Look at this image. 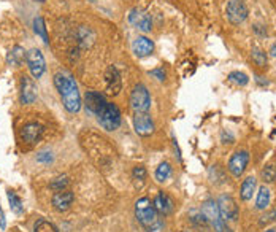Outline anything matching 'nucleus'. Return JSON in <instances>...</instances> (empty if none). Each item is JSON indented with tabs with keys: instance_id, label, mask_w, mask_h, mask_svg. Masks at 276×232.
I'll return each mask as SVG.
<instances>
[{
	"instance_id": "nucleus-16",
	"label": "nucleus",
	"mask_w": 276,
	"mask_h": 232,
	"mask_svg": "<svg viewBox=\"0 0 276 232\" xmlns=\"http://www.w3.org/2000/svg\"><path fill=\"white\" fill-rule=\"evenodd\" d=\"M75 201V196L72 191H57L54 193L53 199H51V204L57 212H67L72 207V204Z\"/></svg>"
},
{
	"instance_id": "nucleus-18",
	"label": "nucleus",
	"mask_w": 276,
	"mask_h": 232,
	"mask_svg": "<svg viewBox=\"0 0 276 232\" xmlns=\"http://www.w3.org/2000/svg\"><path fill=\"white\" fill-rule=\"evenodd\" d=\"M132 49H134L135 56L138 57L151 56L154 53V41L149 40L148 37H138L132 43Z\"/></svg>"
},
{
	"instance_id": "nucleus-22",
	"label": "nucleus",
	"mask_w": 276,
	"mask_h": 232,
	"mask_svg": "<svg viewBox=\"0 0 276 232\" xmlns=\"http://www.w3.org/2000/svg\"><path fill=\"white\" fill-rule=\"evenodd\" d=\"M270 204V191L269 188L262 186L257 193V201H256V209L257 210H265Z\"/></svg>"
},
{
	"instance_id": "nucleus-4",
	"label": "nucleus",
	"mask_w": 276,
	"mask_h": 232,
	"mask_svg": "<svg viewBox=\"0 0 276 232\" xmlns=\"http://www.w3.org/2000/svg\"><path fill=\"white\" fill-rule=\"evenodd\" d=\"M97 119L103 129H107V131H116L121 126V111L115 104H107L97 113Z\"/></svg>"
},
{
	"instance_id": "nucleus-27",
	"label": "nucleus",
	"mask_w": 276,
	"mask_h": 232,
	"mask_svg": "<svg viewBox=\"0 0 276 232\" xmlns=\"http://www.w3.org/2000/svg\"><path fill=\"white\" fill-rule=\"evenodd\" d=\"M33 231H35V232H59L53 223H49L46 220H38L35 223V228H33Z\"/></svg>"
},
{
	"instance_id": "nucleus-3",
	"label": "nucleus",
	"mask_w": 276,
	"mask_h": 232,
	"mask_svg": "<svg viewBox=\"0 0 276 232\" xmlns=\"http://www.w3.org/2000/svg\"><path fill=\"white\" fill-rule=\"evenodd\" d=\"M202 212L206 217V220L210 221V226H213L216 232H232L227 226L226 220L222 218L219 207H218V202H214L213 199L205 201L202 204Z\"/></svg>"
},
{
	"instance_id": "nucleus-26",
	"label": "nucleus",
	"mask_w": 276,
	"mask_h": 232,
	"mask_svg": "<svg viewBox=\"0 0 276 232\" xmlns=\"http://www.w3.org/2000/svg\"><path fill=\"white\" fill-rule=\"evenodd\" d=\"M251 57H253V61H254L259 67H265V65H267V54H265L264 49H261V48H253Z\"/></svg>"
},
{
	"instance_id": "nucleus-15",
	"label": "nucleus",
	"mask_w": 276,
	"mask_h": 232,
	"mask_svg": "<svg viewBox=\"0 0 276 232\" xmlns=\"http://www.w3.org/2000/svg\"><path fill=\"white\" fill-rule=\"evenodd\" d=\"M43 131H45V127L40 123H29L21 129V139L25 143L32 145L40 140V137L43 135Z\"/></svg>"
},
{
	"instance_id": "nucleus-39",
	"label": "nucleus",
	"mask_w": 276,
	"mask_h": 232,
	"mask_svg": "<svg viewBox=\"0 0 276 232\" xmlns=\"http://www.w3.org/2000/svg\"><path fill=\"white\" fill-rule=\"evenodd\" d=\"M265 232H276V231H273V229H269V231H265Z\"/></svg>"
},
{
	"instance_id": "nucleus-34",
	"label": "nucleus",
	"mask_w": 276,
	"mask_h": 232,
	"mask_svg": "<svg viewBox=\"0 0 276 232\" xmlns=\"http://www.w3.org/2000/svg\"><path fill=\"white\" fill-rule=\"evenodd\" d=\"M276 220V209L275 210H272V212H269V213H267L265 215V217L261 220V223H262V225H264V223H270V221H275Z\"/></svg>"
},
{
	"instance_id": "nucleus-19",
	"label": "nucleus",
	"mask_w": 276,
	"mask_h": 232,
	"mask_svg": "<svg viewBox=\"0 0 276 232\" xmlns=\"http://www.w3.org/2000/svg\"><path fill=\"white\" fill-rule=\"evenodd\" d=\"M189 220L195 226V229H208L210 228V221L206 220L202 210H191L189 212Z\"/></svg>"
},
{
	"instance_id": "nucleus-29",
	"label": "nucleus",
	"mask_w": 276,
	"mask_h": 232,
	"mask_svg": "<svg viewBox=\"0 0 276 232\" xmlns=\"http://www.w3.org/2000/svg\"><path fill=\"white\" fill-rule=\"evenodd\" d=\"M229 80H230L232 83L238 84V86H246V84L249 83L248 75L243 73V72H232V73L229 75Z\"/></svg>"
},
{
	"instance_id": "nucleus-21",
	"label": "nucleus",
	"mask_w": 276,
	"mask_h": 232,
	"mask_svg": "<svg viewBox=\"0 0 276 232\" xmlns=\"http://www.w3.org/2000/svg\"><path fill=\"white\" fill-rule=\"evenodd\" d=\"M254 190H256V178L254 177H248L243 185H241V199L243 201H249L254 194Z\"/></svg>"
},
{
	"instance_id": "nucleus-6",
	"label": "nucleus",
	"mask_w": 276,
	"mask_h": 232,
	"mask_svg": "<svg viewBox=\"0 0 276 232\" xmlns=\"http://www.w3.org/2000/svg\"><path fill=\"white\" fill-rule=\"evenodd\" d=\"M25 62H27L29 70H30L33 78H40V76L45 73V70H46L45 57H43L41 51L37 49V48H32L30 51H27V56H25Z\"/></svg>"
},
{
	"instance_id": "nucleus-20",
	"label": "nucleus",
	"mask_w": 276,
	"mask_h": 232,
	"mask_svg": "<svg viewBox=\"0 0 276 232\" xmlns=\"http://www.w3.org/2000/svg\"><path fill=\"white\" fill-rule=\"evenodd\" d=\"M25 56H27V53L21 48V46H14L10 53H8V57H6V62L8 64H11V65H16V67H19L22 62H24V59Z\"/></svg>"
},
{
	"instance_id": "nucleus-7",
	"label": "nucleus",
	"mask_w": 276,
	"mask_h": 232,
	"mask_svg": "<svg viewBox=\"0 0 276 232\" xmlns=\"http://www.w3.org/2000/svg\"><path fill=\"white\" fill-rule=\"evenodd\" d=\"M248 6L243 0H232L227 5V19L234 24V25H238L241 22H245L246 18H248Z\"/></svg>"
},
{
	"instance_id": "nucleus-25",
	"label": "nucleus",
	"mask_w": 276,
	"mask_h": 232,
	"mask_svg": "<svg viewBox=\"0 0 276 232\" xmlns=\"http://www.w3.org/2000/svg\"><path fill=\"white\" fill-rule=\"evenodd\" d=\"M8 201H10V207H11V210L16 213V215H21L22 213V202H21V199L18 196H16V193L14 191H8Z\"/></svg>"
},
{
	"instance_id": "nucleus-2",
	"label": "nucleus",
	"mask_w": 276,
	"mask_h": 232,
	"mask_svg": "<svg viewBox=\"0 0 276 232\" xmlns=\"http://www.w3.org/2000/svg\"><path fill=\"white\" fill-rule=\"evenodd\" d=\"M135 218L146 232H157L160 229L159 213L148 197H141L135 202Z\"/></svg>"
},
{
	"instance_id": "nucleus-23",
	"label": "nucleus",
	"mask_w": 276,
	"mask_h": 232,
	"mask_svg": "<svg viewBox=\"0 0 276 232\" xmlns=\"http://www.w3.org/2000/svg\"><path fill=\"white\" fill-rule=\"evenodd\" d=\"M33 30H35L37 35H40L43 38L45 43H49V38H48V33H46V25H45V19L38 16V18L33 19Z\"/></svg>"
},
{
	"instance_id": "nucleus-8",
	"label": "nucleus",
	"mask_w": 276,
	"mask_h": 232,
	"mask_svg": "<svg viewBox=\"0 0 276 232\" xmlns=\"http://www.w3.org/2000/svg\"><path fill=\"white\" fill-rule=\"evenodd\" d=\"M129 22L141 32H149L152 29V21L149 13L141 10V8H134V10H131V13H129Z\"/></svg>"
},
{
	"instance_id": "nucleus-30",
	"label": "nucleus",
	"mask_w": 276,
	"mask_h": 232,
	"mask_svg": "<svg viewBox=\"0 0 276 232\" xmlns=\"http://www.w3.org/2000/svg\"><path fill=\"white\" fill-rule=\"evenodd\" d=\"M262 180L265 183H273L275 180H276V166L270 164V166H267L264 170H262Z\"/></svg>"
},
{
	"instance_id": "nucleus-24",
	"label": "nucleus",
	"mask_w": 276,
	"mask_h": 232,
	"mask_svg": "<svg viewBox=\"0 0 276 232\" xmlns=\"http://www.w3.org/2000/svg\"><path fill=\"white\" fill-rule=\"evenodd\" d=\"M170 175H171V166L168 164V162H162V164L156 169V180L160 183L168 180Z\"/></svg>"
},
{
	"instance_id": "nucleus-13",
	"label": "nucleus",
	"mask_w": 276,
	"mask_h": 232,
	"mask_svg": "<svg viewBox=\"0 0 276 232\" xmlns=\"http://www.w3.org/2000/svg\"><path fill=\"white\" fill-rule=\"evenodd\" d=\"M84 104H86V110L89 111V113L96 115L99 111L105 107L108 102L105 100V97L102 96L100 92H96V91H88L86 92V97H84Z\"/></svg>"
},
{
	"instance_id": "nucleus-35",
	"label": "nucleus",
	"mask_w": 276,
	"mask_h": 232,
	"mask_svg": "<svg viewBox=\"0 0 276 232\" xmlns=\"http://www.w3.org/2000/svg\"><path fill=\"white\" fill-rule=\"evenodd\" d=\"M6 226V223H5V217H3V210H2V207H0V228H5Z\"/></svg>"
},
{
	"instance_id": "nucleus-33",
	"label": "nucleus",
	"mask_w": 276,
	"mask_h": 232,
	"mask_svg": "<svg viewBox=\"0 0 276 232\" xmlns=\"http://www.w3.org/2000/svg\"><path fill=\"white\" fill-rule=\"evenodd\" d=\"M37 161L43 162V164H49V162L53 161V154H51V151H41L37 156Z\"/></svg>"
},
{
	"instance_id": "nucleus-31",
	"label": "nucleus",
	"mask_w": 276,
	"mask_h": 232,
	"mask_svg": "<svg viewBox=\"0 0 276 232\" xmlns=\"http://www.w3.org/2000/svg\"><path fill=\"white\" fill-rule=\"evenodd\" d=\"M148 73H149L151 76H154V78H156V80H159V81H165L167 73H165V70H163V68H160V67L152 68V70H149Z\"/></svg>"
},
{
	"instance_id": "nucleus-37",
	"label": "nucleus",
	"mask_w": 276,
	"mask_h": 232,
	"mask_svg": "<svg viewBox=\"0 0 276 232\" xmlns=\"http://www.w3.org/2000/svg\"><path fill=\"white\" fill-rule=\"evenodd\" d=\"M270 53H272V56H275V57H276V43H275V45L270 48Z\"/></svg>"
},
{
	"instance_id": "nucleus-32",
	"label": "nucleus",
	"mask_w": 276,
	"mask_h": 232,
	"mask_svg": "<svg viewBox=\"0 0 276 232\" xmlns=\"http://www.w3.org/2000/svg\"><path fill=\"white\" fill-rule=\"evenodd\" d=\"M132 177H134V180H140V182H144V178H146V169L141 167V166L135 167L134 172H132Z\"/></svg>"
},
{
	"instance_id": "nucleus-17",
	"label": "nucleus",
	"mask_w": 276,
	"mask_h": 232,
	"mask_svg": "<svg viewBox=\"0 0 276 232\" xmlns=\"http://www.w3.org/2000/svg\"><path fill=\"white\" fill-rule=\"evenodd\" d=\"M154 209L160 215V217H168V215L173 212V201L170 199V196L160 191L156 197H154Z\"/></svg>"
},
{
	"instance_id": "nucleus-1",
	"label": "nucleus",
	"mask_w": 276,
	"mask_h": 232,
	"mask_svg": "<svg viewBox=\"0 0 276 232\" xmlns=\"http://www.w3.org/2000/svg\"><path fill=\"white\" fill-rule=\"evenodd\" d=\"M54 86L62 97L64 107L68 113H78L81 110V96L73 76L64 70L57 72L54 75Z\"/></svg>"
},
{
	"instance_id": "nucleus-28",
	"label": "nucleus",
	"mask_w": 276,
	"mask_h": 232,
	"mask_svg": "<svg viewBox=\"0 0 276 232\" xmlns=\"http://www.w3.org/2000/svg\"><path fill=\"white\" fill-rule=\"evenodd\" d=\"M68 177H59V178H54L53 182L49 183V188L51 190H54L56 193L57 191H65V188L68 186Z\"/></svg>"
},
{
	"instance_id": "nucleus-10",
	"label": "nucleus",
	"mask_w": 276,
	"mask_h": 232,
	"mask_svg": "<svg viewBox=\"0 0 276 232\" xmlns=\"http://www.w3.org/2000/svg\"><path fill=\"white\" fill-rule=\"evenodd\" d=\"M105 86L107 92L110 96H118L123 89V80H121V73L115 65H110L105 72Z\"/></svg>"
},
{
	"instance_id": "nucleus-9",
	"label": "nucleus",
	"mask_w": 276,
	"mask_h": 232,
	"mask_svg": "<svg viewBox=\"0 0 276 232\" xmlns=\"http://www.w3.org/2000/svg\"><path fill=\"white\" fill-rule=\"evenodd\" d=\"M248 162H249V153L241 150L234 153V156L230 158L229 161V172L235 178H240L241 175L245 174V170L248 167Z\"/></svg>"
},
{
	"instance_id": "nucleus-38",
	"label": "nucleus",
	"mask_w": 276,
	"mask_h": 232,
	"mask_svg": "<svg viewBox=\"0 0 276 232\" xmlns=\"http://www.w3.org/2000/svg\"><path fill=\"white\" fill-rule=\"evenodd\" d=\"M181 232H200V231H197V229H184V231H181Z\"/></svg>"
},
{
	"instance_id": "nucleus-40",
	"label": "nucleus",
	"mask_w": 276,
	"mask_h": 232,
	"mask_svg": "<svg viewBox=\"0 0 276 232\" xmlns=\"http://www.w3.org/2000/svg\"><path fill=\"white\" fill-rule=\"evenodd\" d=\"M38 2H45V0H38Z\"/></svg>"
},
{
	"instance_id": "nucleus-12",
	"label": "nucleus",
	"mask_w": 276,
	"mask_h": 232,
	"mask_svg": "<svg viewBox=\"0 0 276 232\" xmlns=\"http://www.w3.org/2000/svg\"><path fill=\"white\" fill-rule=\"evenodd\" d=\"M134 129L138 135L149 137L154 132V121L148 113H135L134 116Z\"/></svg>"
},
{
	"instance_id": "nucleus-11",
	"label": "nucleus",
	"mask_w": 276,
	"mask_h": 232,
	"mask_svg": "<svg viewBox=\"0 0 276 232\" xmlns=\"http://www.w3.org/2000/svg\"><path fill=\"white\" fill-rule=\"evenodd\" d=\"M218 207L226 221H235L238 218V205L230 196H221L218 201Z\"/></svg>"
},
{
	"instance_id": "nucleus-36",
	"label": "nucleus",
	"mask_w": 276,
	"mask_h": 232,
	"mask_svg": "<svg viewBox=\"0 0 276 232\" xmlns=\"http://www.w3.org/2000/svg\"><path fill=\"white\" fill-rule=\"evenodd\" d=\"M256 81L259 83V84H262V86H265V84H269V81H267V80H264V76H256Z\"/></svg>"
},
{
	"instance_id": "nucleus-14",
	"label": "nucleus",
	"mask_w": 276,
	"mask_h": 232,
	"mask_svg": "<svg viewBox=\"0 0 276 232\" xmlns=\"http://www.w3.org/2000/svg\"><path fill=\"white\" fill-rule=\"evenodd\" d=\"M35 100H37L35 83L32 81V78L24 75L21 80V102L25 105H29V104H33Z\"/></svg>"
},
{
	"instance_id": "nucleus-5",
	"label": "nucleus",
	"mask_w": 276,
	"mask_h": 232,
	"mask_svg": "<svg viewBox=\"0 0 276 232\" xmlns=\"http://www.w3.org/2000/svg\"><path fill=\"white\" fill-rule=\"evenodd\" d=\"M131 105L135 113H148L151 107V96L144 84H137L131 94Z\"/></svg>"
}]
</instances>
